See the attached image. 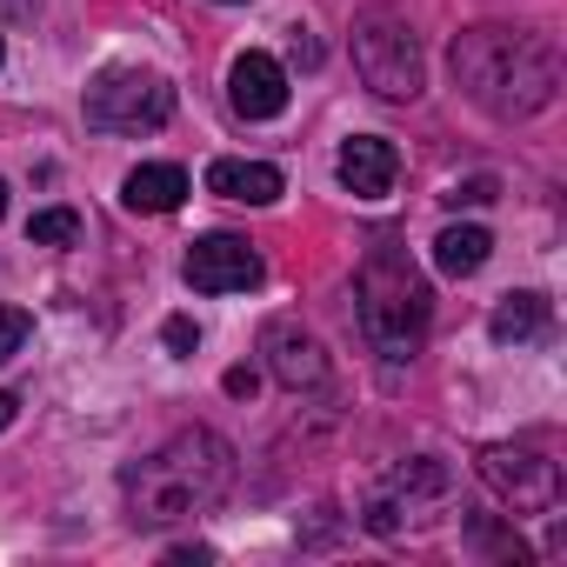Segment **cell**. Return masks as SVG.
<instances>
[{"label": "cell", "mask_w": 567, "mask_h": 567, "mask_svg": "<svg viewBox=\"0 0 567 567\" xmlns=\"http://www.w3.org/2000/svg\"><path fill=\"white\" fill-rule=\"evenodd\" d=\"M14 414H21V401H14L8 388H0V427H14Z\"/></svg>", "instance_id": "cell-23"}, {"label": "cell", "mask_w": 567, "mask_h": 567, "mask_svg": "<svg viewBox=\"0 0 567 567\" xmlns=\"http://www.w3.org/2000/svg\"><path fill=\"white\" fill-rule=\"evenodd\" d=\"M481 481L514 507V514H540L560 494V467L540 447H514V441H487L481 447Z\"/></svg>", "instance_id": "cell-7"}, {"label": "cell", "mask_w": 567, "mask_h": 567, "mask_svg": "<svg viewBox=\"0 0 567 567\" xmlns=\"http://www.w3.org/2000/svg\"><path fill=\"white\" fill-rule=\"evenodd\" d=\"M207 194L247 200V207H274L280 194H288V181H280V167H267V161H214L207 167Z\"/></svg>", "instance_id": "cell-12"}, {"label": "cell", "mask_w": 567, "mask_h": 567, "mask_svg": "<svg viewBox=\"0 0 567 567\" xmlns=\"http://www.w3.org/2000/svg\"><path fill=\"white\" fill-rule=\"evenodd\" d=\"M220 388H227L234 401H254V388H260V374H254V368H227V374H220Z\"/></svg>", "instance_id": "cell-20"}, {"label": "cell", "mask_w": 567, "mask_h": 567, "mask_svg": "<svg viewBox=\"0 0 567 567\" xmlns=\"http://www.w3.org/2000/svg\"><path fill=\"white\" fill-rule=\"evenodd\" d=\"M547 321H554L547 295L520 288V295H507V301H501V308L487 315V334H494L501 348H520V341H540V334H547Z\"/></svg>", "instance_id": "cell-14"}, {"label": "cell", "mask_w": 567, "mask_h": 567, "mask_svg": "<svg viewBox=\"0 0 567 567\" xmlns=\"http://www.w3.org/2000/svg\"><path fill=\"white\" fill-rule=\"evenodd\" d=\"M28 240H34V247H74V240H81V214H74V207H41V214L28 220Z\"/></svg>", "instance_id": "cell-16"}, {"label": "cell", "mask_w": 567, "mask_h": 567, "mask_svg": "<svg viewBox=\"0 0 567 567\" xmlns=\"http://www.w3.org/2000/svg\"><path fill=\"white\" fill-rule=\"evenodd\" d=\"M227 101H234L240 121H274L280 107H288V68H280L274 54H260V48L234 54V68H227Z\"/></svg>", "instance_id": "cell-10"}, {"label": "cell", "mask_w": 567, "mask_h": 567, "mask_svg": "<svg viewBox=\"0 0 567 567\" xmlns=\"http://www.w3.org/2000/svg\"><path fill=\"white\" fill-rule=\"evenodd\" d=\"M354 315H361V334L381 361H414L427 341V321H434V295L408 254L374 247L354 274Z\"/></svg>", "instance_id": "cell-3"}, {"label": "cell", "mask_w": 567, "mask_h": 567, "mask_svg": "<svg viewBox=\"0 0 567 567\" xmlns=\"http://www.w3.org/2000/svg\"><path fill=\"white\" fill-rule=\"evenodd\" d=\"M0 220H8V181H0Z\"/></svg>", "instance_id": "cell-24"}, {"label": "cell", "mask_w": 567, "mask_h": 567, "mask_svg": "<svg viewBox=\"0 0 567 567\" xmlns=\"http://www.w3.org/2000/svg\"><path fill=\"white\" fill-rule=\"evenodd\" d=\"M0 14H14V21H34V14H41V0H0Z\"/></svg>", "instance_id": "cell-22"}, {"label": "cell", "mask_w": 567, "mask_h": 567, "mask_svg": "<svg viewBox=\"0 0 567 567\" xmlns=\"http://www.w3.org/2000/svg\"><path fill=\"white\" fill-rule=\"evenodd\" d=\"M354 74L368 81V94H381V101H421V87H427V54H421V34L401 21V14H388V8H368V14H354Z\"/></svg>", "instance_id": "cell-5"}, {"label": "cell", "mask_w": 567, "mask_h": 567, "mask_svg": "<svg viewBox=\"0 0 567 567\" xmlns=\"http://www.w3.org/2000/svg\"><path fill=\"white\" fill-rule=\"evenodd\" d=\"M234 447L214 434V427H181L167 434L154 454H141L127 474H121V494H127V520L134 527H174V520H194L207 507L227 501L234 487Z\"/></svg>", "instance_id": "cell-2"}, {"label": "cell", "mask_w": 567, "mask_h": 567, "mask_svg": "<svg viewBox=\"0 0 567 567\" xmlns=\"http://www.w3.org/2000/svg\"><path fill=\"white\" fill-rule=\"evenodd\" d=\"M0 61H8V48H0Z\"/></svg>", "instance_id": "cell-25"}, {"label": "cell", "mask_w": 567, "mask_h": 567, "mask_svg": "<svg viewBox=\"0 0 567 567\" xmlns=\"http://www.w3.org/2000/svg\"><path fill=\"white\" fill-rule=\"evenodd\" d=\"M454 501H461L454 467H447L441 454H414V461H401L388 481H374L361 520H368V534L394 540V534H421V527H434L441 514H454Z\"/></svg>", "instance_id": "cell-4"}, {"label": "cell", "mask_w": 567, "mask_h": 567, "mask_svg": "<svg viewBox=\"0 0 567 567\" xmlns=\"http://www.w3.org/2000/svg\"><path fill=\"white\" fill-rule=\"evenodd\" d=\"M295 61H301V68H315V61H321V48H315V34H308V28H295Z\"/></svg>", "instance_id": "cell-21"}, {"label": "cell", "mask_w": 567, "mask_h": 567, "mask_svg": "<svg viewBox=\"0 0 567 567\" xmlns=\"http://www.w3.org/2000/svg\"><path fill=\"white\" fill-rule=\"evenodd\" d=\"M121 200H127V214H174L187 200V174L174 161H141L121 181Z\"/></svg>", "instance_id": "cell-13"}, {"label": "cell", "mask_w": 567, "mask_h": 567, "mask_svg": "<svg viewBox=\"0 0 567 567\" xmlns=\"http://www.w3.org/2000/svg\"><path fill=\"white\" fill-rule=\"evenodd\" d=\"M28 334H34V321H28L21 308H0V361H14V354L28 348Z\"/></svg>", "instance_id": "cell-18"}, {"label": "cell", "mask_w": 567, "mask_h": 567, "mask_svg": "<svg viewBox=\"0 0 567 567\" xmlns=\"http://www.w3.org/2000/svg\"><path fill=\"white\" fill-rule=\"evenodd\" d=\"M487 254H494V234H487V227H441V240H434V267H441L447 280L481 274Z\"/></svg>", "instance_id": "cell-15"}, {"label": "cell", "mask_w": 567, "mask_h": 567, "mask_svg": "<svg viewBox=\"0 0 567 567\" xmlns=\"http://www.w3.org/2000/svg\"><path fill=\"white\" fill-rule=\"evenodd\" d=\"M260 361H267V374L288 388V394L328 388V348H321L295 315H274V321L260 328Z\"/></svg>", "instance_id": "cell-9"}, {"label": "cell", "mask_w": 567, "mask_h": 567, "mask_svg": "<svg viewBox=\"0 0 567 567\" xmlns=\"http://www.w3.org/2000/svg\"><path fill=\"white\" fill-rule=\"evenodd\" d=\"M447 68H454V87L494 121H534L560 94V54L534 28H501V21L461 28L447 48Z\"/></svg>", "instance_id": "cell-1"}, {"label": "cell", "mask_w": 567, "mask_h": 567, "mask_svg": "<svg viewBox=\"0 0 567 567\" xmlns=\"http://www.w3.org/2000/svg\"><path fill=\"white\" fill-rule=\"evenodd\" d=\"M181 274H187L194 295H247V288H260L267 267H260L254 240H240V234H200V240L187 247Z\"/></svg>", "instance_id": "cell-8"}, {"label": "cell", "mask_w": 567, "mask_h": 567, "mask_svg": "<svg viewBox=\"0 0 567 567\" xmlns=\"http://www.w3.org/2000/svg\"><path fill=\"white\" fill-rule=\"evenodd\" d=\"M227 8H234V0H227Z\"/></svg>", "instance_id": "cell-26"}, {"label": "cell", "mask_w": 567, "mask_h": 567, "mask_svg": "<svg viewBox=\"0 0 567 567\" xmlns=\"http://www.w3.org/2000/svg\"><path fill=\"white\" fill-rule=\"evenodd\" d=\"M334 174H341V187H348L354 200H388L394 181H401V154H394V141H381V134H354V141H341Z\"/></svg>", "instance_id": "cell-11"}, {"label": "cell", "mask_w": 567, "mask_h": 567, "mask_svg": "<svg viewBox=\"0 0 567 567\" xmlns=\"http://www.w3.org/2000/svg\"><path fill=\"white\" fill-rule=\"evenodd\" d=\"M87 121L107 134H154L174 121V81L141 61H114L87 81Z\"/></svg>", "instance_id": "cell-6"}, {"label": "cell", "mask_w": 567, "mask_h": 567, "mask_svg": "<svg viewBox=\"0 0 567 567\" xmlns=\"http://www.w3.org/2000/svg\"><path fill=\"white\" fill-rule=\"evenodd\" d=\"M161 341H167V348H174V354H181V361H187V354H194V348H200V328H194V321H187V315H174V321H167V328H161Z\"/></svg>", "instance_id": "cell-19"}, {"label": "cell", "mask_w": 567, "mask_h": 567, "mask_svg": "<svg viewBox=\"0 0 567 567\" xmlns=\"http://www.w3.org/2000/svg\"><path fill=\"white\" fill-rule=\"evenodd\" d=\"M494 194H501V181H494V174H467V181H454L441 200H447V207H487Z\"/></svg>", "instance_id": "cell-17"}]
</instances>
